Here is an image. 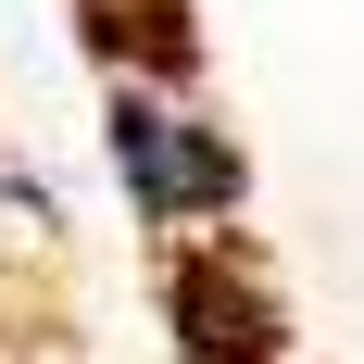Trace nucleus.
Wrapping results in <instances>:
<instances>
[{
    "label": "nucleus",
    "instance_id": "nucleus-1",
    "mask_svg": "<svg viewBox=\"0 0 364 364\" xmlns=\"http://www.w3.org/2000/svg\"><path fill=\"white\" fill-rule=\"evenodd\" d=\"M101 151H113V188H126V214L151 226V239H226L239 226V201H252V164H239V139H226L214 113L188 101L176 75H101Z\"/></svg>",
    "mask_w": 364,
    "mask_h": 364
}]
</instances>
